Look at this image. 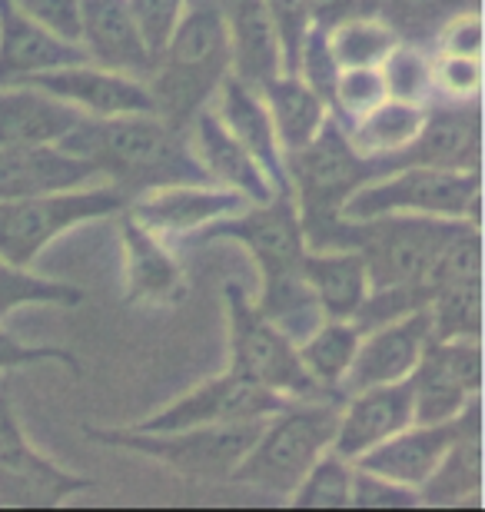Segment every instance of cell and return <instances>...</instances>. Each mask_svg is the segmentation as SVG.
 Here are the masks:
<instances>
[{"label":"cell","mask_w":485,"mask_h":512,"mask_svg":"<svg viewBox=\"0 0 485 512\" xmlns=\"http://www.w3.org/2000/svg\"><path fill=\"white\" fill-rule=\"evenodd\" d=\"M57 147L84 157L100 180L113 183L130 200L170 183L210 180L190 143V133L157 114L84 117Z\"/></svg>","instance_id":"obj_1"},{"label":"cell","mask_w":485,"mask_h":512,"mask_svg":"<svg viewBox=\"0 0 485 512\" xmlns=\"http://www.w3.org/2000/svg\"><path fill=\"white\" fill-rule=\"evenodd\" d=\"M226 77H230V44L220 7L216 0H190L187 14L147 77L153 110L167 124L187 130L190 120L213 104Z\"/></svg>","instance_id":"obj_2"},{"label":"cell","mask_w":485,"mask_h":512,"mask_svg":"<svg viewBox=\"0 0 485 512\" xmlns=\"http://www.w3.org/2000/svg\"><path fill=\"white\" fill-rule=\"evenodd\" d=\"M339 416V396L290 399L266 416L236 463L230 483L256 489V493L290 499L299 479L309 473L326 449H333Z\"/></svg>","instance_id":"obj_3"},{"label":"cell","mask_w":485,"mask_h":512,"mask_svg":"<svg viewBox=\"0 0 485 512\" xmlns=\"http://www.w3.org/2000/svg\"><path fill=\"white\" fill-rule=\"evenodd\" d=\"M263 423V419H260ZM260 423L233 426H183V429H137V426H90L84 439L120 453L143 456L170 473L196 483H230L236 463L253 443Z\"/></svg>","instance_id":"obj_4"},{"label":"cell","mask_w":485,"mask_h":512,"mask_svg":"<svg viewBox=\"0 0 485 512\" xmlns=\"http://www.w3.org/2000/svg\"><path fill=\"white\" fill-rule=\"evenodd\" d=\"M383 213L446 217L482 230V170L402 163L369 177L343 207V217L349 220H369Z\"/></svg>","instance_id":"obj_5"},{"label":"cell","mask_w":485,"mask_h":512,"mask_svg":"<svg viewBox=\"0 0 485 512\" xmlns=\"http://www.w3.org/2000/svg\"><path fill=\"white\" fill-rule=\"evenodd\" d=\"M127 203V193L107 180L7 200L0 203V256L17 266H34L57 237L84 223L117 217L127 210Z\"/></svg>","instance_id":"obj_6"},{"label":"cell","mask_w":485,"mask_h":512,"mask_svg":"<svg viewBox=\"0 0 485 512\" xmlns=\"http://www.w3.org/2000/svg\"><path fill=\"white\" fill-rule=\"evenodd\" d=\"M226 300V343H230V363L226 370L243 376L256 386L270 389L283 399L326 396L309 380L299 363L296 340H290L270 316H266L243 283L230 280L223 286Z\"/></svg>","instance_id":"obj_7"},{"label":"cell","mask_w":485,"mask_h":512,"mask_svg":"<svg viewBox=\"0 0 485 512\" xmlns=\"http://www.w3.org/2000/svg\"><path fill=\"white\" fill-rule=\"evenodd\" d=\"M286 170H290V190L299 220L309 223L343 213L346 200L379 173V163L356 153L346 137V127L336 117H329L303 150L286 157Z\"/></svg>","instance_id":"obj_8"},{"label":"cell","mask_w":485,"mask_h":512,"mask_svg":"<svg viewBox=\"0 0 485 512\" xmlns=\"http://www.w3.org/2000/svg\"><path fill=\"white\" fill-rule=\"evenodd\" d=\"M196 243L230 240L253 256L260 270V293L290 283L299 276V260L306 253L303 220L293 197H270L263 203H246L243 210L210 223L193 237Z\"/></svg>","instance_id":"obj_9"},{"label":"cell","mask_w":485,"mask_h":512,"mask_svg":"<svg viewBox=\"0 0 485 512\" xmlns=\"http://www.w3.org/2000/svg\"><path fill=\"white\" fill-rule=\"evenodd\" d=\"M97 489L94 476L54 463L30 443L14 403L0 389V506L57 509Z\"/></svg>","instance_id":"obj_10"},{"label":"cell","mask_w":485,"mask_h":512,"mask_svg":"<svg viewBox=\"0 0 485 512\" xmlns=\"http://www.w3.org/2000/svg\"><path fill=\"white\" fill-rule=\"evenodd\" d=\"M412 423H449L482 399V340H432L406 376Z\"/></svg>","instance_id":"obj_11"},{"label":"cell","mask_w":485,"mask_h":512,"mask_svg":"<svg viewBox=\"0 0 485 512\" xmlns=\"http://www.w3.org/2000/svg\"><path fill=\"white\" fill-rule=\"evenodd\" d=\"M290 399L270 393L243 376L223 370L220 376H210L200 386L187 389L173 403H167L147 419H137V429H183V426H233V423H260L273 416L276 409Z\"/></svg>","instance_id":"obj_12"},{"label":"cell","mask_w":485,"mask_h":512,"mask_svg":"<svg viewBox=\"0 0 485 512\" xmlns=\"http://www.w3.org/2000/svg\"><path fill=\"white\" fill-rule=\"evenodd\" d=\"M117 227L123 247V303L130 310H173L187 300L190 280L173 243L133 220L127 210L117 213Z\"/></svg>","instance_id":"obj_13"},{"label":"cell","mask_w":485,"mask_h":512,"mask_svg":"<svg viewBox=\"0 0 485 512\" xmlns=\"http://www.w3.org/2000/svg\"><path fill=\"white\" fill-rule=\"evenodd\" d=\"M246 197H240L230 187L206 180V183H170L147 193H137L127 203V213L140 220L143 227L153 230L157 237L177 243L193 240L196 233L206 230L210 223L230 217V213L246 207Z\"/></svg>","instance_id":"obj_14"},{"label":"cell","mask_w":485,"mask_h":512,"mask_svg":"<svg viewBox=\"0 0 485 512\" xmlns=\"http://www.w3.org/2000/svg\"><path fill=\"white\" fill-rule=\"evenodd\" d=\"M57 100H64L84 117H127V114H157L153 94L143 77L120 74V70L77 60V64L44 70V74L24 80Z\"/></svg>","instance_id":"obj_15"},{"label":"cell","mask_w":485,"mask_h":512,"mask_svg":"<svg viewBox=\"0 0 485 512\" xmlns=\"http://www.w3.org/2000/svg\"><path fill=\"white\" fill-rule=\"evenodd\" d=\"M402 163H422V167L442 170H482L479 100L452 104V100L432 97L426 104V117H422L416 140L396 160H389V167H402Z\"/></svg>","instance_id":"obj_16"},{"label":"cell","mask_w":485,"mask_h":512,"mask_svg":"<svg viewBox=\"0 0 485 512\" xmlns=\"http://www.w3.org/2000/svg\"><path fill=\"white\" fill-rule=\"evenodd\" d=\"M432 340V326L426 310L402 313L396 320L369 326L359 336L356 360L349 366L339 396L356 393L366 386H383V383H399L416 370L422 350Z\"/></svg>","instance_id":"obj_17"},{"label":"cell","mask_w":485,"mask_h":512,"mask_svg":"<svg viewBox=\"0 0 485 512\" xmlns=\"http://www.w3.org/2000/svg\"><path fill=\"white\" fill-rule=\"evenodd\" d=\"M412 423V396L409 383H383L366 386L356 393L339 396V416H336V436L333 449L356 463L359 456L369 453L392 433L406 429Z\"/></svg>","instance_id":"obj_18"},{"label":"cell","mask_w":485,"mask_h":512,"mask_svg":"<svg viewBox=\"0 0 485 512\" xmlns=\"http://www.w3.org/2000/svg\"><path fill=\"white\" fill-rule=\"evenodd\" d=\"M213 110L220 114L226 130L240 140V147L256 160V167H260L263 177L270 180L276 197H293L290 170H286V153L280 147V140H276L270 110H266L260 90L246 87L243 80H236L230 74L220 84V90H216Z\"/></svg>","instance_id":"obj_19"},{"label":"cell","mask_w":485,"mask_h":512,"mask_svg":"<svg viewBox=\"0 0 485 512\" xmlns=\"http://www.w3.org/2000/svg\"><path fill=\"white\" fill-rule=\"evenodd\" d=\"M87 60L84 47L50 34L14 0H0V87L24 84L44 70Z\"/></svg>","instance_id":"obj_20"},{"label":"cell","mask_w":485,"mask_h":512,"mask_svg":"<svg viewBox=\"0 0 485 512\" xmlns=\"http://www.w3.org/2000/svg\"><path fill=\"white\" fill-rule=\"evenodd\" d=\"M80 47L90 64L143 80L157 64L133 24L127 0H80Z\"/></svg>","instance_id":"obj_21"},{"label":"cell","mask_w":485,"mask_h":512,"mask_svg":"<svg viewBox=\"0 0 485 512\" xmlns=\"http://www.w3.org/2000/svg\"><path fill=\"white\" fill-rule=\"evenodd\" d=\"M472 403H476V399H472ZM469 406L462 409L456 419H449V423H409L406 429L392 433L379 446L369 449V453L359 456L353 466H363L369 473L392 479V483L419 489L429 479L432 469H436V463L449 449L452 439L459 436Z\"/></svg>","instance_id":"obj_22"},{"label":"cell","mask_w":485,"mask_h":512,"mask_svg":"<svg viewBox=\"0 0 485 512\" xmlns=\"http://www.w3.org/2000/svg\"><path fill=\"white\" fill-rule=\"evenodd\" d=\"M216 7L230 44V74L253 90L283 74L280 44H276L266 0H216Z\"/></svg>","instance_id":"obj_23"},{"label":"cell","mask_w":485,"mask_h":512,"mask_svg":"<svg viewBox=\"0 0 485 512\" xmlns=\"http://www.w3.org/2000/svg\"><path fill=\"white\" fill-rule=\"evenodd\" d=\"M422 506L476 509L482 499V399L469 406L459 436L419 486Z\"/></svg>","instance_id":"obj_24"},{"label":"cell","mask_w":485,"mask_h":512,"mask_svg":"<svg viewBox=\"0 0 485 512\" xmlns=\"http://www.w3.org/2000/svg\"><path fill=\"white\" fill-rule=\"evenodd\" d=\"M97 170L64 147H4L0 143V203L34 197V193L97 183Z\"/></svg>","instance_id":"obj_25"},{"label":"cell","mask_w":485,"mask_h":512,"mask_svg":"<svg viewBox=\"0 0 485 512\" xmlns=\"http://www.w3.org/2000/svg\"><path fill=\"white\" fill-rule=\"evenodd\" d=\"M187 133H190L196 157H200V163H203L206 177H210L213 183L236 190L250 203H263V200L276 197L270 180L263 177V170L256 167V160L250 157V153L240 147V140L226 130V124L213 110V104L203 107L200 114L190 120Z\"/></svg>","instance_id":"obj_26"},{"label":"cell","mask_w":485,"mask_h":512,"mask_svg":"<svg viewBox=\"0 0 485 512\" xmlns=\"http://www.w3.org/2000/svg\"><path fill=\"white\" fill-rule=\"evenodd\" d=\"M299 276L329 320H356L369 296V270L349 247H306Z\"/></svg>","instance_id":"obj_27"},{"label":"cell","mask_w":485,"mask_h":512,"mask_svg":"<svg viewBox=\"0 0 485 512\" xmlns=\"http://www.w3.org/2000/svg\"><path fill=\"white\" fill-rule=\"evenodd\" d=\"M84 114L34 84L0 87V143L4 147H50L74 130Z\"/></svg>","instance_id":"obj_28"},{"label":"cell","mask_w":485,"mask_h":512,"mask_svg":"<svg viewBox=\"0 0 485 512\" xmlns=\"http://www.w3.org/2000/svg\"><path fill=\"white\" fill-rule=\"evenodd\" d=\"M260 94H263L266 110H270L276 140H280L286 157L303 150L306 143L323 130L326 120L333 117L326 100L296 74H276L273 80H266L260 87Z\"/></svg>","instance_id":"obj_29"},{"label":"cell","mask_w":485,"mask_h":512,"mask_svg":"<svg viewBox=\"0 0 485 512\" xmlns=\"http://www.w3.org/2000/svg\"><path fill=\"white\" fill-rule=\"evenodd\" d=\"M426 117V104H409V100L383 97L376 107H369L363 117H356L346 127V137L356 153L379 163V173L396 160L402 150L416 140V133Z\"/></svg>","instance_id":"obj_30"},{"label":"cell","mask_w":485,"mask_h":512,"mask_svg":"<svg viewBox=\"0 0 485 512\" xmlns=\"http://www.w3.org/2000/svg\"><path fill=\"white\" fill-rule=\"evenodd\" d=\"M359 336H363V330L356 326V320L323 316L303 340H296L299 363H303L309 380L319 386V393L339 396V386H343L349 366L356 360Z\"/></svg>","instance_id":"obj_31"},{"label":"cell","mask_w":485,"mask_h":512,"mask_svg":"<svg viewBox=\"0 0 485 512\" xmlns=\"http://www.w3.org/2000/svg\"><path fill=\"white\" fill-rule=\"evenodd\" d=\"M426 313L436 340H482V273L436 286Z\"/></svg>","instance_id":"obj_32"},{"label":"cell","mask_w":485,"mask_h":512,"mask_svg":"<svg viewBox=\"0 0 485 512\" xmlns=\"http://www.w3.org/2000/svg\"><path fill=\"white\" fill-rule=\"evenodd\" d=\"M87 290L77 283L67 280H54V276H44L30 266H17L7 263L0 256V320L24 306H60V310H77V306L87 303Z\"/></svg>","instance_id":"obj_33"},{"label":"cell","mask_w":485,"mask_h":512,"mask_svg":"<svg viewBox=\"0 0 485 512\" xmlns=\"http://www.w3.org/2000/svg\"><path fill=\"white\" fill-rule=\"evenodd\" d=\"M326 37L339 67H379L383 57L402 40L396 24H389L386 17L359 14V10L326 27Z\"/></svg>","instance_id":"obj_34"},{"label":"cell","mask_w":485,"mask_h":512,"mask_svg":"<svg viewBox=\"0 0 485 512\" xmlns=\"http://www.w3.org/2000/svg\"><path fill=\"white\" fill-rule=\"evenodd\" d=\"M349 489H353V463L339 456L336 449H326L309 466V473L299 479L286 506L293 509H349Z\"/></svg>","instance_id":"obj_35"},{"label":"cell","mask_w":485,"mask_h":512,"mask_svg":"<svg viewBox=\"0 0 485 512\" xmlns=\"http://www.w3.org/2000/svg\"><path fill=\"white\" fill-rule=\"evenodd\" d=\"M386 97L409 100V104H429L432 100V50L412 44L402 37L379 64Z\"/></svg>","instance_id":"obj_36"},{"label":"cell","mask_w":485,"mask_h":512,"mask_svg":"<svg viewBox=\"0 0 485 512\" xmlns=\"http://www.w3.org/2000/svg\"><path fill=\"white\" fill-rule=\"evenodd\" d=\"M485 67L472 54H439L432 50V97L452 104H472L482 97Z\"/></svg>","instance_id":"obj_37"},{"label":"cell","mask_w":485,"mask_h":512,"mask_svg":"<svg viewBox=\"0 0 485 512\" xmlns=\"http://www.w3.org/2000/svg\"><path fill=\"white\" fill-rule=\"evenodd\" d=\"M386 97L383 77L379 67H343L333 87V117L339 124H353L356 117H363L369 107H376Z\"/></svg>","instance_id":"obj_38"},{"label":"cell","mask_w":485,"mask_h":512,"mask_svg":"<svg viewBox=\"0 0 485 512\" xmlns=\"http://www.w3.org/2000/svg\"><path fill=\"white\" fill-rule=\"evenodd\" d=\"M339 60L333 57V47H329V37H326V27L313 24L309 34L299 47V60H296V77L306 80L309 87L316 90L319 97L326 100V107L333 104V87H336V77H339ZM333 114V110H329Z\"/></svg>","instance_id":"obj_39"},{"label":"cell","mask_w":485,"mask_h":512,"mask_svg":"<svg viewBox=\"0 0 485 512\" xmlns=\"http://www.w3.org/2000/svg\"><path fill=\"white\" fill-rule=\"evenodd\" d=\"M419 489L392 483V479L353 466V489H349V509H419Z\"/></svg>","instance_id":"obj_40"},{"label":"cell","mask_w":485,"mask_h":512,"mask_svg":"<svg viewBox=\"0 0 485 512\" xmlns=\"http://www.w3.org/2000/svg\"><path fill=\"white\" fill-rule=\"evenodd\" d=\"M133 24H137L143 44L150 47L153 60L160 57V50L167 47V40L173 37V30L187 14L190 0H127Z\"/></svg>","instance_id":"obj_41"},{"label":"cell","mask_w":485,"mask_h":512,"mask_svg":"<svg viewBox=\"0 0 485 512\" xmlns=\"http://www.w3.org/2000/svg\"><path fill=\"white\" fill-rule=\"evenodd\" d=\"M266 10H270V20L276 30V44H280L283 74H296L299 47H303L309 27H313L306 0H266Z\"/></svg>","instance_id":"obj_42"},{"label":"cell","mask_w":485,"mask_h":512,"mask_svg":"<svg viewBox=\"0 0 485 512\" xmlns=\"http://www.w3.org/2000/svg\"><path fill=\"white\" fill-rule=\"evenodd\" d=\"M37 363H60L67 370L80 373V360L64 346H34L17 340L14 333L0 330V373L10 370H24V366H37Z\"/></svg>","instance_id":"obj_43"},{"label":"cell","mask_w":485,"mask_h":512,"mask_svg":"<svg viewBox=\"0 0 485 512\" xmlns=\"http://www.w3.org/2000/svg\"><path fill=\"white\" fill-rule=\"evenodd\" d=\"M432 50L439 54H472V57H482V10L472 4L466 10H456L446 24L439 27L436 34V44Z\"/></svg>","instance_id":"obj_44"},{"label":"cell","mask_w":485,"mask_h":512,"mask_svg":"<svg viewBox=\"0 0 485 512\" xmlns=\"http://www.w3.org/2000/svg\"><path fill=\"white\" fill-rule=\"evenodd\" d=\"M14 4L50 34L80 44V0H14Z\"/></svg>","instance_id":"obj_45"},{"label":"cell","mask_w":485,"mask_h":512,"mask_svg":"<svg viewBox=\"0 0 485 512\" xmlns=\"http://www.w3.org/2000/svg\"><path fill=\"white\" fill-rule=\"evenodd\" d=\"M306 7L313 24L319 27H333L336 20L356 14V0H306Z\"/></svg>","instance_id":"obj_46"}]
</instances>
